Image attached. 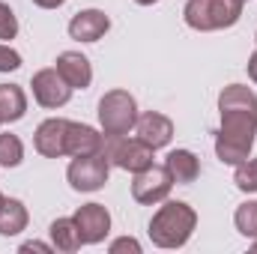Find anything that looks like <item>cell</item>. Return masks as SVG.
I'll use <instances>...</instances> for the list:
<instances>
[{"label": "cell", "instance_id": "4fadbf2b", "mask_svg": "<svg viewBox=\"0 0 257 254\" xmlns=\"http://www.w3.org/2000/svg\"><path fill=\"white\" fill-rule=\"evenodd\" d=\"M105 150V138L102 132H96L87 123H72L66 126V156H90V153H102Z\"/></svg>", "mask_w": 257, "mask_h": 254}, {"label": "cell", "instance_id": "277c9868", "mask_svg": "<svg viewBox=\"0 0 257 254\" xmlns=\"http://www.w3.org/2000/svg\"><path fill=\"white\" fill-rule=\"evenodd\" d=\"M138 123V102L126 90H111L99 99V126L105 138L128 135Z\"/></svg>", "mask_w": 257, "mask_h": 254}, {"label": "cell", "instance_id": "5bb4252c", "mask_svg": "<svg viewBox=\"0 0 257 254\" xmlns=\"http://www.w3.org/2000/svg\"><path fill=\"white\" fill-rule=\"evenodd\" d=\"M57 72L66 78V84L72 90H87L93 81V66L81 51H63L57 54Z\"/></svg>", "mask_w": 257, "mask_h": 254}, {"label": "cell", "instance_id": "e0dca14e", "mask_svg": "<svg viewBox=\"0 0 257 254\" xmlns=\"http://www.w3.org/2000/svg\"><path fill=\"white\" fill-rule=\"evenodd\" d=\"M30 215H27V206L15 197H6V203L0 206V236H15L27 227Z\"/></svg>", "mask_w": 257, "mask_h": 254}, {"label": "cell", "instance_id": "4316f807", "mask_svg": "<svg viewBox=\"0 0 257 254\" xmlns=\"http://www.w3.org/2000/svg\"><path fill=\"white\" fill-rule=\"evenodd\" d=\"M248 78H251V81L257 84V51L251 54V57H248Z\"/></svg>", "mask_w": 257, "mask_h": 254}, {"label": "cell", "instance_id": "2e32d148", "mask_svg": "<svg viewBox=\"0 0 257 254\" xmlns=\"http://www.w3.org/2000/svg\"><path fill=\"white\" fill-rule=\"evenodd\" d=\"M27 114V96L18 84H0V123H18Z\"/></svg>", "mask_w": 257, "mask_h": 254}, {"label": "cell", "instance_id": "1f68e13d", "mask_svg": "<svg viewBox=\"0 0 257 254\" xmlns=\"http://www.w3.org/2000/svg\"><path fill=\"white\" fill-rule=\"evenodd\" d=\"M254 39H257V36H254Z\"/></svg>", "mask_w": 257, "mask_h": 254}, {"label": "cell", "instance_id": "83f0119b", "mask_svg": "<svg viewBox=\"0 0 257 254\" xmlns=\"http://www.w3.org/2000/svg\"><path fill=\"white\" fill-rule=\"evenodd\" d=\"M138 6H153V3H159V0H135Z\"/></svg>", "mask_w": 257, "mask_h": 254}, {"label": "cell", "instance_id": "ffe728a7", "mask_svg": "<svg viewBox=\"0 0 257 254\" xmlns=\"http://www.w3.org/2000/svg\"><path fill=\"white\" fill-rule=\"evenodd\" d=\"M24 162V144L18 135H0V165L3 168H18Z\"/></svg>", "mask_w": 257, "mask_h": 254}, {"label": "cell", "instance_id": "d4e9b609", "mask_svg": "<svg viewBox=\"0 0 257 254\" xmlns=\"http://www.w3.org/2000/svg\"><path fill=\"white\" fill-rule=\"evenodd\" d=\"M21 251H54V245H48V242H24L21 245Z\"/></svg>", "mask_w": 257, "mask_h": 254}, {"label": "cell", "instance_id": "603a6c76", "mask_svg": "<svg viewBox=\"0 0 257 254\" xmlns=\"http://www.w3.org/2000/svg\"><path fill=\"white\" fill-rule=\"evenodd\" d=\"M18 66H21V54L0 42V72H15Z\"/></svg>", "mask_w": 257, "mask_h": 254}, {"label": "cell", "instance_id": "ba28073f", "mask_svg": "<svg viewBox=\"0 0 257 254\" xmlns=\"http://www.w3.org/2000/svg\"><path fill=\"white\" fill-rule=\"evenodd\" d=\"M30 87H33V99L42 105V108H63L66 102L72 99V87L66 84V78L57 72V66H51V69H39L36 75H33V81H30Z\"/></svg>", "mask_w": 257, "mask_h": 254}, {"label": "cell", "instance_id": "ac0fdd59", "mask_svg": "<svg viewBox=\"0 0 257 254\" xmlns=\"http://www.w3.org/2000/svg\"><path fill=\"white\" fill-rule=\"evenodd\" d=\"M48 233H51V245L57 248V251H78L84 242H81V233H78V224H75V218H57V221H51V227H48Z\"/></svg>", "mask_w": 257, "mask_h": 254}, {"label": "cell", "instance_id": "30bf717a", "mask_svg": "<svg viewBox=\"0 0 257 254\" xmlns=\"http://www.w3.org/2000/svg\"><path fill=\"white\" fill-rule=\"evenodd\" d=\"M66 126H69V120H63V117H48L45 123H39L36 135H33L36 153L45 159L66 156Z\"/></svg>", "mask_w": 257, "mask_h": 254}, {"label": "cell", "instance_id": "f546056e", "mask_svg": "<svg viewBox=\"0 0 257 254\" xmlns=\"http://www.w3.org/2000/svg\"><path fill=\"white\" fill-rule=\"evenodd\" d=\"M251 251H254V254H257V239H254V245H251Z\"/></svg>", "mask_w": 257, "mask_h": 254}, {"label": "cell", "instance_id": "7a4b0ae2", "mask_svg": "<svg viewBox=\"0 0 257 254\" xmlns=\"http://www.w3.org/2000/svg\"><path fill=\"white\" fill-rule=\"evenodd\" d=\"M197 227V212L186 200H168L150 221V239L159 248H183Z\"/></svg>", "mask_w": 257, "mask_h": 254}, {"label": "cell", "instance_id": "3957f363", "mask_svg": "<svg viewBox=\"0 0 257 254\" xmlns=\"http://www.w3.org/2000/svg\"><path fill=\"white\" fill-rule=\"evenodd\" d=\"M242 0H189L183 9V18L192 30L209 33V30H224L233 27L242 18Z\"/></svg>", "mask_w": 257, "mask_h": 254}, {"label": "cell", "instance_id": "5b68a950", "mask_svg": "<svg viewBox=\"0 0 257 254\" xmlns=\"http://www.w3.org/2000/svg\"><path fill=\"white\" fill-rule=\"evenodd\" d=\"M153 147H147L141 138H128V135H117V138H105V156L114 168L138 174L144 168L153 165Z\"/></svg>", "mask_w": 257, "mask_h": 254}, {"label": "cell", "instance_id": "f1b7e54d", "mask_svg": "<svg viewBox=\"0 0 257 254\" xmlns=\"http://www.w3.org/2000/svg\"><path fill=\"white\" fill-rule=\"evenodd\" d=\"M3 203H6V197H3V191H0V206H3Z\"/></svg>", "mask_w": 257, "mask_h": 254}, {"label": "cell", "instance_id": "cb8c5ba5", "mask_svg": "<svg viewBox=\"0 0 257 254\" xmlns=\"http://www.w3.org/2000/svg\"><path fill=\"white\" fill-rule=\"evenodd\" d=\"M123 251L141 254V242H138V239H132V236H123V239H114V242H111V254H123Z\"/></svg>", "mask_w": 257, "mask_h": 254}, {"label": "cell", "instance_id": "8992f818", "mask_svg": "<svg viewBox=\"0 0 257 254\" xmlns=\"http://www.w3.org/2000/svg\"><path fill=\"white\" fill-rule=\"evenodd\" d=\"M108 174H111V162L102 150V153H90V156H72L66 180L75 191H99L108 183Z\"/></svg>", "mask_w": 257, "mask_h": 254}, {"label": "cell", "instance_id": "8fae6325", "mask_svg": "<svg viewBox=\"0 0 257 254\" xmlns=\"http://www.w3.org/2000/svg\"><path fill=\"white\" fill-rule=\"evenodd\" d=\"M111 30V18L102 9H81L69 21V36L75 42H99Z\"/></svg>", "mask_w": 257, "mask_h": 254}, {"label": "cell", "instance_id": "6da1fadb", "mask_svg": "<svg viewBox=\"0 0 257 254\" xmlns=\"http://www.w3.org/2000/svg\"><path fill=\"white\" fill-rule=\"evenodd\" d=\"M221 129L215 135V156L224 165H239L251 156L257 135V93L245 84H227L218 93Z\"/></svg>", "mask_w": 257, "mask_h": 254}, {"label": "cell", "instance_id": "9c48e42d", "mask_svg": "<svg viewBox=\"0 0 257 254\" xmlns=\"http://www.w3.org/2000/svg\"><path fill=\"white\" fill-rule=\"evenodd\" d=\"M72 218L78 224V233H81L84 245H99L111 233V212L102 203H84V206L75 209Z\"/></svg>", "mask_w": 257, "mask_h": 254}, {"label": "cell", "instance_id": "9a60e30c", "mask_svg": "<svg viewBox=\"0 0 257 254\" xmlns=\"http://www.w3.org/2000/svg\"><path fill=\"white\" fill-rule=\"evenodd\" d=\"M165 168L171 171L174 183H180V186L194 183L200 177V159L194 156L192 150H171L165 156Z\"/></svg>", "mask_w": 257, "mask_h": 254}, {"label": "cell", "instance_id": "44dd1931", "mask_svg": "<svg viewBox=\"0 0 257 254\" xmlns=\"http://www.w3.org/2000/svg\"><path fill=\"white\" fill-rule=\"evenodd\" d=\"M233 183H236V189H239V191L254 194V191H257V159H245V162H239V165H236Z\"/></svg>", "mask_w": 257, "mask_h": 254}, {"label": "cell", "instance_id": "7402d4cb", "mask_svg": "<svg viewBox=\"0 0 257 254\" xmlns=\"http://www.w3.org/2000/svg\"><path fill=\"white\" fill-rule=\"evenodd\" d=\"M15 33H18V18H15V12L0 0V39H15Z\"/></svg>", "mask_w": 257, "mask_h": 254}, {"label": "cell", "instance_id": "7c38bea8", "mask_svg": "<svg viewBox=\"0 0 257 254\" xmlns=\"http://www.w3.org/2000/svg\"><path fill=\"white\" fill-rule=\"evenodd\" d=\"M135 135H138L147 147L162 150V147H168L171 138H174V123H171V117H165V114H159V111H147V114H138Z\"/></svg>", "mask_w": 257, "mask_h": 254}, {"label": "cell", "instance_id": "484cf974", "mask_svg": "<svg viewBox=\"0 0 257 254\" xmlns=\"http://www.w3.org/2000/svg\"><path fill=\"white\" fill-rule=\"evenodd\" d=\"M36 6H42V9H60L66 0H33Z\"/></svg>", "mask_w": 257, "mask_h": 254}, {"label": "cell", "instance_id": "52a82bcc", "mask_svg": "<svg viewBox=\"0 0 257 254\" xmlns=\"http://www.w3.org/2000/svg\"><path fill=\"white\" fill-rule=\"evenodd\" d=\"M174 189V177H171V171L165 168V165H150V168H144V171H138L135 174V180H132V197L138 200V203H144V206H153V203H162L168 194Z\"/></svg>", "mask_w": 257, "mask_h": 254}, {"label": "cell", "instance_id": "d6986e66", "mask_svg": "<svg viewBox=\"0 0 257 254\" xmlns=\"http://www.w3.org/2000/svg\"><path fill=\"white\" fill-rule=\"evenodd\" d=\"M233 224H236V230H239L242 236L257 239V200H245V203L236 206V212H233Z\"/></svg>", "mask_w": 257, "mask_h": 254}, {"label": "cell", "instance_id": "4dcf8cb0", "mask_svg": "<svg viewBox=\"0 0 257 254\" xmlns=\"http://www.w3.org/2000/svg\"><path fill=\"white\" fill-rule=\"evenodd\" d=\"M242 3H248V0H242Z\"/></svg>", "mask_w": 257, "mask_h": 254}]
</instances>
